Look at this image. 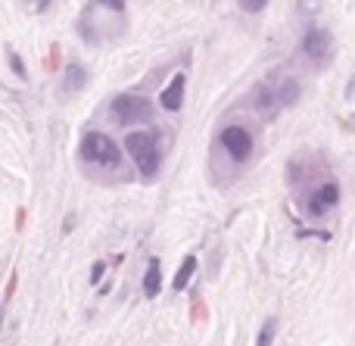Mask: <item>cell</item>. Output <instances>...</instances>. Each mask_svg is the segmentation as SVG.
Returning <instances> with one entry per match:
<instances>
[{
    "label": "cell",
    "instance_id": "20",
    "mask_svg": "<svg viewBox=\"0 0 355 346\" xmlns=\"http://www.w3.org/2000/svg\"><path fill=\"white\" fill-rule=\"evenodd\" d=\"M352 119H355V116H352Z\"/></svg>",
    "mask_w": 355,
    "mask_h": 346
},
{
    "label": "cell",
    "instance_id": "2",
    "mask_svg": "<svg viewBox=\"0 0 355 346\" xmlns=\"http://www.w3.org/2000/svg\"><path fill=\"white\" fill-rule=\"evenodd\" d=\"M125 147H128V156L135 159V166L141 168L144 178H153L159 172V147H156L153 135H144V131H131L125 137Z\"/></svg>",
    "mask_w": 355,
    "mask_h": 346
},
{
    "label": "cell",
    "instance_id": "18",
    "mask_svg": "<svg viewBox=\"0 0 355 346\" xmlns=\"http://www.w3.org/2000/svg\"><path fill=\"white\" fill-rule=\"evenodd\" d=\"M346 94H349V97H352V94H355V78L349 81V85H346Z\"/></svg>",
    "mask_w": 355,
    "mask_h": 346
},
{
    "label": "cell",
    "instance_id": "17",
    "mask_svg": "<svg viewBox=\"0 0 355 346\" xmlns=\"http://www.w3.org/2000/svg\"><path fill=\"white\" fill-rule=\"evenodd\" d=\"M103 262H97V266H94V275H91V281H94V284H97V281H100V275H103Z\"/></svg>",
    "mask_w": 355,
    "mask_h": 346
},
{
    "label": "cell",
    "instance_id": "19",
    "mask_svg": "<svg viewBox=\"0 0 355 346\" xmlns=\"http://www.w3.org/2000/svg\"><path fill=\"white\" fill-rule=\"evenodd\" d=\"M0 325H3V303H0Z\"/></svg>",
    "mask_w": 355,
    "mask_h": 346
},
{
    "label": "cell",
    "instance_id": "4",
    "mask_svg": "<svg viewBox=\"0 0 355 346\" xmlns=\"http://www.w3.org/2000/svg\"><path fill=\"white\" fill-rule=\"evenodd\" d=\"M218 141L234 162H246L252 156V135L243 128V125H227V128H221Z\"/></svg>",
    "mask_w": 355,
    "mask_h": 346
},
{
    "label": "cell",
    "instance_id": "12",
    "mask_svg": "<svg viewBox=\"0 0 355 346\" xmlns=\"http://www.w3.org/2000/svg\"><path fill=\"white\" fill-rule=\"evenodd\" d=\"M275 334H277V318H268V322L262 325V331H259L256 346H271L275 343Z\"/></svg>",
    "mask_w": 355,
    "mask_h": 346
},
{
    "label": "cell",
    "instance_id": "16",
    "mask_svg": "<svg viewBox=\"0 0 355 346\" xmlns=\"http://www.w3.org/2000/svg\"><path fill=\"white\" fill-rule=\"evenodd\" d=\"M47 3H50V0H22V6H28L31 12H41V10H47Z\"/></svg>",
    "mask_w": 355,
    "mask_h": 346
},
{
    "label": "cell",
    "instance_id": "11",
    "mask_svg": "<svg viewBox=\"0 0 355 346\" xmlns=\"http://www.w3.org/2000/svg\"><path fill=\"white\" fill-rule=\"evenodd\" d=\"M193 272H196V256H184L181 268H178V275H175V281H172L175 293H178V291H184V287L190 284V278H193Z\"/></svg>",
    "mask_w": 355,
    "mask_h": 346
},
{
    "label": "cell",
    "instance_id": "9",
    "mask_svg": "<svg viewBox=\"0 0 355 346\" xmlns=\"http://www.w3.org/2000/svg\"><path fill=\"white\" fill-rule=\"evenodd\" d=\"M275 91H277V103H281V110H287V106H293L296 100H300V81L284 78L281 85H275Z\"/></svg>",
    "mask_w": 355,
    "mask_h": 346
},
{
    "label": "cell",
    "instance_id": "5",
    "mask_svg": "<svg viewBox=\"0 0 355 346\" xmlns=\"http://www.w3.org/2000/svg\"><path fill=\"white\" fill-rule=\"evenodd\" d=\"M340 203V184L337 181H321L318 187H315L312 193H306V212L312 218H321L327 216V209H334V206Z\"/></svg>",
    "mask_w": 355,
    "mask_h": 346
},
{
    "label": "cell",
    "instance_id": "14",
    "mask_svg": "<svg viewBox=\"0 0 355 346\" xmlns=\"http://www.w3.org/2000/svg\"><path fill=\"white\" fill-rule=\"evenodd\" d=\"M237 3L243 12H262L265 6H268V0H237Z\"/></svg>",
    "mask_w": 355,
    "mask_h": 346
},
{
    "label": "cell",
    "instance_id": "8",
    "mask_svg": "<svg viewBox=\"0 0 355 346\" xmlns=\"http://www.w3.org/2000/svg\"><path fill=\"white\" fill-rule=\"evenodd\" d=\"M159 291H162V266H159V259H150V266H147V272H144V297H159Z\"/></svg>",
    "mask_w": 355,
    "mask_h": 346
},
{
    "label": "cell",
    "instance_id": "1",
    "mask_svg": "<svg viewBox=\"0 0 355 346\" xmlns=\"http://www.w3.org/2000/svg\"><path fill=\"white\" fill-rule=\"evenodd\" d=\"M78 153H81L85 162H91V166H103V168H116L119 162H122V150H119V144L112 141L110 135H103V131H87V135L81 137Z\"/></svg>",
    "mask_w": 355,
    "mask_h": 346
},
{
    "label": "cell",
    "instance_id": "10",
    "mask_svg": "<svg viewBox=\"0 0 355 346\" xmlns=\"http://www.w3.org/2000/svg\"><path fill=\"white\" fill-rule=\"evenodd\" d=\"M87 85V69L81 62H69L66 66V91H81Z\"/></svg>",
    "mask_w": 355,
    "mask_h": 346
},
{
    "label": "cell",
    "instance_id": "7",
    "mask_svg": "<svg viewBox=\"0 0 355 346\" xmlns=\"http://www.w3.org/2000/svg\"><path fill=\"white\" fill-rule=\"evenodd\" d=\"M159 103H162V110H168V112L181 110V103H184V75L181 72L168 81V87L162 91V97H159Z\"/></svg>",
    "mask_w": 355,
    "mask_h": 346
},
{
    "label": "cell",
    "instance_id": "15",
    "mask_svg": "<svg viewBox=\"0 0 355 346\" xmlns=\"http://www.w3.org/2000/svg\"><path fill=\"white\" fill-rule=\"evenodd\" d=\"M10 66H12V72H16L19 78H28V72H25V66H22V60H19L16 50H10Z\"/></svg>",
    "mask_w": 355,
    "mask_h": 346
},
{
    "label": "cell",
    "instance_id": "3",
    "mask_svg": "<svg viewBox=\"0 0 355 346\" xmlns=\"http://www.w3.org/2000/svg\"><path fill=\"white\" fill-rule=\"evenodd\" d=\"M112 116L122 125H141V122H153V103L141 94H119L112 100Z\"/></svg>",
    "mask_w": 355,
    "mask_h": 346
},
{
    "label": "cell",
    "instance_id": "6",
    "mask_svg": "<svg viewBox=\"0 0 355 346\" xmlns=\"http://www.w3.org/2000/svg\"><path fill=\"white\" fill-rule=\"evenodd\" d=\"M331 50H334V37L327 28H309L306 35H302V53H306L315 66H321V62L331 56Z\"/></svg>",
    "mask_w": 355,
    "mask_h": 346
},
{
    "label": "cell",
    "instance_id": "13",
    "mask_svg": "<svg viewBox=\"0 0 355 346\" xmlns=\"http://www.w3.org/2000/svg\"><path fill=\"white\" fill-rule=\"evenodd\" d=\"M94 3L110 10V12H116V16H125V0H94Z\"/></svg>",
    "mask_w": 355,
    "mask_h": 346
}]
</instances>
